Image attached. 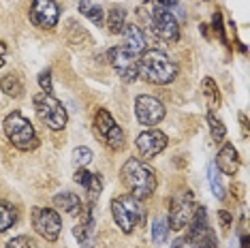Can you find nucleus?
Here are the masks:
<instances>
[{
    "mask_svg": "<svg viewBox=\"0 0 250 248\" xmlns=\"http://www.w3.org/2000/svg\"><path fill=\"white\" fill-rule=\"evenodd\" d=\"M137 20L139 24L150 28V32L158 41L175 43L180 39V24L175 20V15L167 7L154 2V0H146L137 9Z\"/></svg>",
    "mask_w": 250,
    "mask_h": 248,
    "instance_id": "nucleus-1",
    "label": "nucleus"
},
{
    "mask_svg": "<svg viewBox=\"0 0 250 248\" xmlns=\"http://www.w3.org/2000/svg\"><path fill=\"white\" fill-rule=\"evenodd\" d=\"M0 90L11 99H21L24 97V82H21L18 73H7L0 80Z\"/></svg>",
    "mask_w": 250,
    "mask_h": 248,
    "instance_id": "nucleus-18",
    "label": "nucleus"
},
{
    "mask_svg": "<svg viewBox=\"0 0 250 248\" xmlns=\"http://www.w3.org/2000/svg\"><path fill=\"white\" fill-rule=\"evenodd\" d=\"M154 2H158V4H163V7H175L178 4V0H154Z\"/></svg>",
    "mask_w": 250,
    "mask_h": 248,
    "instance_id": "nucleus-36",
    "label": "nucleus"
},
{
    "mask_svg": "<svg viewBox=\"0 0 250 248\" xmlns=\"http://www.w3.org/2000/svg\"><path fill=\"white\" fill-rule=\"evenodd\" d=\"M4 135L11 144L21 152H30L39 145V135L32 126V122L21 114V111H11L2 122Z\"/></svg>",
    "mask_w": 250,
    "mask_h": 248,
    "instance_id": "nucleus-4",
    "label": "nucleus"
},
{
    "mask_svg": "<svg viewBox=\"0 0 250 248\" xmlns=\"http://www.w3.org/2000/svg\"><path fill=\"white\" fill-rule=\"evenodd\" d=\"M167 235H169V221L165 216L154 218V223H152V240H154V244H165Z\"/></svg>",
    "mask_w": 250,
    "mask_h": 248,
    "instance_id": "nucleus-23",
    "label": "nucleus"
},
{
    "mask_svg": "<svg viewBox=\"0 0 250 248\" xmlns=\"http://www.w3.org/2000/svg\"><path fill=\"white\" fill-rule=\"evenodd\" d=\"M212 26H214V30L220 35V39L225 41V30H223V15L220 13H214V18H212Z\"/></svg>",
    "mask_w": 250,
    "mask_h": 248,
    "instance_id": "nucleus-32",
    "label": "nucleus"
},
{
    "mask_svg": "<svg viewBox=\"0 0 250 248\" xmlns=\"http://www.w3.org/2000/svg\"><path fill=\"white\" fill-rule=\"evenodd\" d=\"M124 24H126V11H124L122 7L109 9V13H107V20H105L107 30H109L111 35H118V32H122Z\"/></svg>",
    "mask_w": 250,
    "mask_h": 248,
    "instance_id": "nucleus-21",
    "label": "nucleus"
},
{
    "mask_svg": "<svg viewBox=\"0 0 250 248\" xmlns=\"http://www.w3.org/2000/svg\"><path fill=\"white\" fill-rule=\"evenodd\" d=\"M192 212H195V195L190 190H182V193L173 195L169 201V227L173 231H182L188 225Z\"/></svg>",
    "mask_w": 250,
    "mask_h": 248,
    "instance_id": "nucleus-9",
    "label": "nucleus"
},
{
    "mask_svg": "<svg viewBox=\"0 0 250 248\" xmlns=\"http://www.w3.org/2000/svg\"><path fill=\"white\" fill-rule=\"evenodd\" d=\"M120 180L126 186L128 195L144 201L150 199L156 190V171L139 159H128L120 169Z\"/></svg>",
    "mask_w": 250,
    "mask_h": 248,
    "instance_id": "nucleus-3",
    "label": "nucleus"
},
{
    "mask_svg": "<svg viewBox=\"0 0 250 248\" xmlns=\"http://www.w3.org/2000/svg\"><path fill=\"white\" fill-rule=\"evenodd\" d=\"M208 182L212 186V193L216 199H225V186H223V180L218 176V169H216L214 163L208 165Z\"/></svg>",
    "mask_w": 250,
    "mask_h": 248,
    "instance_id": "nucleus-24",
    "label": "nucleus"
},
{
    "mask_svg": "<svg viewBox=\"0 0 250 248\" xmlns=\"http://www.w3.org/2000/svg\"><path fill=\"white\" fill-rule=\"evenodd\" d=\"M94 131L111 150H124V145H126L124 131L107 109H99L94 114Z\"/></svg>",
    "mask_w": 250,
    "mask_h": 248,
    "instance_id": "nucleus-7",
    "label": "nucleus"
},
{
    "mask_svg": "<svg viewBox=\"0 0 250 248\" xmlns=\"http://www.w3.org/2000/svg\"><path fill=\"white\" fill-rule=\"evenodd\" d=\"M122 35H124V47H128L135 56H141L147 49V39L146 32L141 30L139 24H124L122 28Z\"/></svg>",
    "mask_w": 250,
    "mask_h": 248,
    "instance_id": "nucleus-16",
    "label": "nucleus"
},
{
    "mask_svg": "<svg viewBox=\"0 0 250 248\" xmlns=\"http://www.w3.org/2000/svg\"><path fill=\"white\" fill-rule=\"evenodd\" d=\"M15 223H18V210H15V206L0 199V233L9 231Z\"/></svg>",
    "mask_w": 250,
    "mask_h": 248,
    "instance_id": "nucleus-20",
    "label": "nucleus"
},
{
    "mask_svg": "<svg viewBox=\"0 0 250 248\" xmlns=\"http://www.w3.org/2000/svg\"><path fill=\"white\" fill-rule=\"evenodd\" d=\"M171 248H188V242H186V238H178L171 244Z\"/></svg>",
    "mask_w": 250,
    "mask_h": 248,
    "instance_id": "nucleus-34",
    "label": "nucleus"
},
{
    "mask_svg": "<svg viewBox=\"0 0 250 248\" xmlns=\"http://www.w3.org/2000/svg\"><path fill=\"white\" fill-rule=\"evenodd\" d=\"M77 11L83 15V18H88L94 26H103L105 24V13H103V7H101V4L82 0V2H79V7H77Z\"/></svg>",
    "mask_w": 250,
    "mask_h": 248,
    "instance_id": "nucleus-19",
    "label": "nucleus"
},
{
    "mask_svg": "<svg viewBox=\"0 0 250 248\" xmlns=\"http://www.w3.org/2000/svg\"><path fill=\"white\" fill-rule=\"evenodd\" d=\"M90 178H92V173H90L86 167H77V171H75V182H77L79 186H83V188H86V186L90 184Z\"/></svg>",
    "mask_w": 250,
    "mask_h": 248,
    "instance_id": "nucleus-31",
    "label": "nucleus"
},
{
    "mask_svg": "<svg viewBox=\"0 0 250 248\" xmlns=\"http://www.w3.org/2000/svg\"><path fill=\"white\" fill-rule=\"evenodd\" d=\"M82 221L73 227V235L77 238L82 248H94L96 244V227H94V218H92V207L86 206L79 212Z\"/></svg>",
    "mask_w": 250,
    "mask_h": 248,
    "instance_id": "nucleus-14",
    "label": "nucleus"
},
{
    "mask_svg": "<svg viewBox=\"0 0 250 248\" xmlns=\"http://www.w3.org/2000/svg\"><path fill=\"white\" fill-rule=\"evenodd\" d=\"M54 206L64 214H69V216H79V212L83 210V204H82V199H79V195L71 193V190H62V193L56 195Z\"/></svg>",
    "mask_w": 250,
    "mask_h": 248,
    "instance_id": "nucleus-17",
    "label": "nucleus"
},
{
    "mask_svg": "<svg viewBox=\"0 0 250 248\" xmlns=\"http://www.w3.org/2000/svg\"><path fill=\"white\" fill-rule=\"evenodd\" d=\"M4 248H37L35 240L30 238V235H15L13 240L7 242V246Z\"/></svg>",
    "mask_w": 250,
    "mask_h": 248,
    "instance_id": "nucleus-29",
    "label": "nucleus"
},
{
    "mask_svg": "<svg viewBox=\"0 0 250 248\" xmlns=\"http://www.w3.org/2000/svg\"><path fill=\"white\" fill-rule=\"evenodd\" d=\"M167 114L163 101H158L156 97H150V94H139L135 99V118L141 126L152 128L154 124H158Z\"/></svg>",
    "mask_w": 250,
    "mask_h": 248,
    "instance_id": "nucleus-11",
    "label": "nucleus"
},
{
    "mask_svg": "<svg viewBox=\"0 0 250 248\" xmlns=\"http://www.w3.org/2000/svg\"><path fill=\"white\" fill-rule=\"evenodd\" d=\"M4 60H7V45L0 41V66L4 64Z\"/></svg>",
    "mask_w": 250,
    "mask_h": 248,
    "instance_id": "nucleus-35",
    "label": "nucleus"
},
{
    "mask_svg": "<svg viewBox=\"0 0 250 248\" xmlns=\"http://www.w3.org/2000/svg\"><path fill=\"white\" fill-rule=\"evenodd\" d=\"M208 126H209V133H212V139H214L216 144L225 142V137H227V128H225L223 120H220V118L216 116V114H212V111L208 114Z\"/></svg>",
    "mask_w": 250,
    "mask_h": 248,
    "instance_id": "nucleus-25",
    "label": "nucleus"
},
{
    "mask_svg": "<svg viewBox=\"0 0 250 248\" xmlns=\"http://www.w3.org/2000/svg\"><path fill=\"white\" fill-rule=\"evenodd\" d=\"M139 77L154 86H167L178 77V64L169 54L161 49H146L137 62Z\"/></svg>",
    "mask_w": 250,
    "mask_h": 248,
    "instance_id": "nucleus-2",
    "label": "nucleus"
},
{
    "mask_svg": "<svg viewBox=\"0 0 250 248\" xmlns=\"http://www.w3.org/2000/svg\"><path fill=\"white\" fill-rule=\"evenodd\" d=\"M107 60H109V64L116 69V73L120 75L122 82L133 83L139 77V71H137L139 56H135L128 47H124V45L111 47L109 52H107Z\"/></svg>",
    "mask_w": 250,
    "mask_h": 248,
    "instance_id": "nucleus-8",
    "label": "nucleus"
},
{
    "mask_svg": "<svg viewBox=\"0 0 250 248\" xmlns=\"http://www.w3.org/2000/svg\"><path fill=\"white\" fill-rule=\"evenodd\" d=\"M190 248H218V242H216V235L214 231H208V233H203L201 238L188 242Z\"/></svg>",
    "mask_w": 250,
    "mask_h": 248,
    "instance_id": "nucleus-28",
    "label": "nucleus"
},
{
    "mask_svg": "<svg viewBox=\"0 0 250 248\" xmlns=\"http://www.w3.org/2000/svg\"><path fill=\"white\" fill-rule=\"evenodd\" d=\"M111 216L116 225L120 227L122 233H133L139 227V223L144 221V207H141L139 199H135L133 195L124 193L111 201Z\"/></svg>",
    "mask_w": 250,
    "mask_h": 248,
    "instance_id": "nucleus-5",
    "label": "nucleus"
},
{
    "mask_svg": "<svg viewBox=\"0 0 250 248\" xmlns=\"http://www.w3.org/2000/svg\"><path fill=\"white\" fill-rule=\"evenodd\" d=\"M92 161V150L86 148V145H79V148L73 150V163L77 167H86L88 163Z\"/></svg>",
    "mask_w": 250,
    "mask_h": 248,
    "instance_id": "nucleus-27",
    "label": "nucleus"
},
{
    "mask_svg": "<svg viewBox=\"0 0 250 248\" xmlns=\"http://www.w3.org/2000/svg\"><path fill=\"white\" fill-rule=\"evenodd\" d=\"M39 86L43 92H52V71L49 69H43L39 73Z\"/></svg>",
    "mask_w": 250,
    "mask_h": 248,
    "instance_id": "nucleus-30",
    "label": "nucleus"
},
{
    "mask_svg": "<svg viewBox=\"0 0 250 248\" xmlns=\"http://www.w3.org/2000/svg\"><path fill=\"white\" fill-rule=\"evenodd\" d=\"M167 144H169L167 135L163 131H158V128H147V131L139 133L137 139H135V145H137L139 154L144 159H154L156 154H161L167 148Z\"/></svg>",
    "mask_w": 250,
    "mask_h": 248,
    "instance_id": "nucleus-13",
    "label": "nucleus"
},
{
    "mask_svg": "<svg viewBox=\"0 0 250 248\" xmlns=\"http://www.w3.org/2000/svg\"><path fill=\"white\" fill-rule=\"evenodd\" d=\"M28 18L41 30H52L60 20V7L56 0H32Z\"/></svg>",
    "mask_w": 250,
    "mask_h": 248,
    "instance_id": "nucleus-12",
    "label": "nucleus"
},
{
    "mask_svg": "<svg viewBox=\"0 0 250 248\" xmlns=\"http://www.w3.org/2000/svg\"><path fill=\"white\" fill-rule=\"evenodd\" d=\"M218 218H220V223H223V227L227 229V227H231V214L227 212V210H218Z\"/></svg>",
    "mask_w": 250,
    "mask_h": 248,
    "instance_id": "nucleus-33",
    "label": "nucleus"
},
{
    "mask_svg": "<svg viewBox=\"0 0 250 248\" xmlns=\"http://www.w3.org/2000/svg\"><path fill=\"white\" fill-rule=\"evenodd\" d=\"M32 103H35V111H37L39 120H41L47 128H52V131H62V128L66 126L69 114H66L64 105H62L56 97H52V92L35 94Z\"/></svg>",
    "mask_w": 250,
    "mask_h": 248,
    "instance_id": "nucleus-6",
    "label": "nucleus"
},
{
    "mask_svg": "<svg viewBox=\"0 0 250 248\" xmlns=\"http://www.w3.org/2000/svg\"><path fill=\"white\" fill-rule=\"evenodd\" d=\"M214 165L218 171H223L225 176H235L237 169H240V154H237L235 145L223 144V148L218 150V156H216Z\"/></svg>",
    "mask_w": 250,
    "mask_h": 248,
    "instance_id": "nucleus-15",
    "label": "nucleus"
},
{
    "mask_svg": "<svg viewBox=\"0 0 250 248\" xmlns=\"http://www.w3.org/2000/svg\"><path fill=\"white\" fill-rule=\"evenodd\" d=\"M32 227L43 240L47 242H56L60 238V231H62V221H60V214L52 210V207H32Z\"/></svg>",
    "mask_w": 250,
    "mask_h": 248,
    "instance_id": "nucleus-10",
    "label": "nucleus"
},
{
    "mask_svg": "<svg viewBox=\"0 0 250 248\" xmlns=\"http://www.w3.org/2000/svg\"><path fill=\"white\" fill-rule=\"evenodd\" d=\"M101 190H103V178H101V173H92V178H90V184L86 186L88 206L90 207H92L96 204V199L101 197Z\"/></svg>",
    "mask_w": 250,
    "mask_h": 248,
    "instance_id": "nucleus-26",
    "label": "nucleus"
},
{
    "mask_svg": "<svg viewBox=\"0 0 250 248\" xmlns=\"http://www.w3.org/2000/svg\"><path fill=\"white\" fill-rule=\"evenodd\" d=\"M201 90H203V94H206V99H208V103L212 109L220 107V90H218V83H216L212 77H206V80L201 82Z\"/></svg>",
    "mask_w": 250,
    "mask_h": 248,
    "instance_id": "nucleus-22",
    "label": "nucleus"
},
{
    "mask_svg": "<svg viewBox=\"0 0 250 248\" xmlns=\"http://www.w3.org/2000/svg\"><path fill=\"white\" fill-rule=\"evenodd\" d=\"M240 244H242V248H250V240H248V235H246V233H244V235H242Z\"/></svg>",
    "mask_w": 250,
    "mask_h": 248,
    "instance_id": "nucleus-37",
    "label": "nucleus"
}]
</instances>
